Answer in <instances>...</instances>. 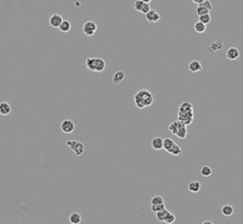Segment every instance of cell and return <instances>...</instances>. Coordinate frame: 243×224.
<instances>
[{"instance_id": "6da1fadb", "label": "cell", "mask_w": 243, "mask_h": 224, "mask_svg": "<svg viewBox=\"0 0 243 224\" xmlns=\"http://www.w3.org/2000/svg\"><path fill=\"white\" fill-rule=\"evenodd\" d=\"M153 94L147 89H141L134 95V104L139 109H144L146 107H150L153 104Z\"/></svg>"}, {"instance_id": "7a4b0ae2", "label": "cell", "mask_w": 243, "mask_h": 224, "mask_svg": "<svg viewBox=\"0 0 243 224\" xmlns=\"http://www.w3.org/2000/svg\"><path fill=\"white\" fill-rule=\"evenodd\" d=\"M66 146L75 153L76 155H82L84 153V145L82 144L81 141L77 140H68L66 141Z\"/></svg>"}, {"instance_id": "3957f363", "label": "cell", "mask_w": 243, "mask_h": 224, "mask_svg": "<svg viewBox=\"0 0 243 224\" xmlns=\"http://www.w3.org/2000/svg\"><path fill=\"white\" fill-rule=\"evenodd\" d=\"M97 31V24L92 20H88L83 24V32L84 35L88 37H92L95 35V32Z\"/></svg>"}, {"instance_id": "277c9868", "label": "cell", "mask_w": 243, "mask_h": 224, "mask_svg": "<svg viewBox=\"0 0 243 224\" xmlns=\"http://www.w3.org/2000/svg\"><path fill=\"white\" fill-rule=\"evenodd\" d=\"M75 122L72 120H63L61 123V131L65 134H71L75 131Z\"/></svg>"}, {"instance_id": "5b68a950", "label": "cell", "mask_w": 243, "mask_h": 224, "mask_svg": "<svg viewBox=\"0 0 243 224\" xmlns=\"http://www.w3.org/2000/svg\"><path fill=\"white\" fill-rule=\"evenodd\" d=\"M178 120L182 123H184L185 126H189L192 123L193 121V113H184V112H179L178 110Z\"/></svg>"}, {"instance_id": "8992f818", "label": "cell", "mask_w": 243, "mask_h": 224, "mask_svg": "<svg viewBox=\"0 0 243 224\" xmlns=\"http://www.w3.org/2000/svg\"><path fill=\"white\" fill-rule=\"evenodd\" d=\"M134 10L138 11V12H141V13H147V12H150L152 10L150 4H147V3H144L142 0H136L134 3Z\"/></svg>"}, {"instance_id": "52a82bcc", "label": "cell", "mask_w": 243, "mask_h": 224, "mask_svg": "<svg viewBox=\"0 0 243 224\" xmlns=\"http://www.w3.org/2000/svg\"><path fill=\"white\" fill-rule=\"evenodd\" d=\"M146 19L148 23H151V24H154V23H158V21L161 19V16H160V13L156 10H151L150 12H147L146 13Z\"/></svg>"}, {"instance_id": "ba28073f", "label": "cell", "mask_w": 243, "mask_h": 224, "mask_svg": "<svg viewBox=\"0 0 243 224\" xmlns=\"http://www.w3.org/2000/svg\"><path fill=\"white\" fill-rule=\"evenodd\" d=\"M63 20H64V19H63V17L61 16V14H58V13H54V14H51V17L49 18V24H50L52 27H60Z\"/></svg>"}, {"instance_id": "9c48e42d", "label": "cell", "mask_w": 243, "mask_h": 224, "mask_svg": "<svg viewBox=\"0 0 243 224\" xmlns=\"http://www.w3.org/2000/svg\"><path fill=\"white\" fill-rule=\"evenodd\" d=\"M227 58L229 61H236L240 57V50H238L236 46H231L227 50V53H225Z\"/></svg>"}, {"instance_id": "30bf717a", "label": "cell", "mask_w": 243, "mask_h": 224, "mask_svg": "<svg viewBox=\"0 0 243 224\" xmlns=\"http://www.w3.org/2000/svg\"><path fill=\"white\" fill-rule=\"evenodd\" d=\"M188 68L191 72H199L203 70V67H202V63H200L199 61H197V59H194V61H191L189 64H188Z\"/></svg>"}, {"instance_id": "8fae6325", "label": "cell", "mask_w": 243, "mask_h": 224, "mask_svg": "<svg viewBox=\"0 0 243 224\" xmlns=\"http://www.w3.org/2000/svg\"><path fill=\"white\" fill-rule=\"evenodd\" d=\"M124 77H126V74H124V70H118V71H115L113 75V83L114 84H120V83H122L124 80Z\"/></svg>"}, {"instance_id": "7c38bea8", "label": "cell", "mask_w": 243, "mask_h": 224, "mask_svg": "<svg viewBox=\"0 0 243 224\" xmlns=\"http://www.w3.org/2000/svg\"><path fill=\"white\" fill-rule=\"evenodd\" d=\"M151 147L154 151H160L164 148V139L161 138H154L151 141Z\"/></svg>"}, {"instance_id": "4fadbf2b", "label": "cell", "mask_w": 243, "mask_h": 224, "mask_svg": "<svg viewBox=\"0 0 243 224\" xmlns=\"http://www.w3.org/2000/svg\"><path fill=\"white\" fill-rule=\"evenodd\" d=\"M223 48V39L222 38H219L218 40H216V42H214L212 44H211L210 46L208 48V51L210 53H214L215 51H218V50H221V49Z\"/></svg>"}, {"instance_id": "5bb4252c", "label": "cell", "mask_w": 243, "mask_h": 224, "mask_svg": "<svg viewBox=\"0 0 243 224\" xmlns=\"http://www.w3.org/2000/svg\"><path fill=\"white\" fill-rule=\"evenodd\" d=\"M11 110L12 108L10 103H7V102H0V115L7 116L11 113Z\"/></svg>"}, {"instance_id": "9a60e30c", "label": "cell", "mask_w": 243, "mask_h": 224, "mask_svg": "<svg viewBox=\"0 0 243 224\" xmlns=\"http://www.w3.org/2000/svg\"><path fill=\"white\" fill-rule=\"evenodd\" d=\"M106 69V62L104 59L100 57H95V72H102Z\"/></svg>"}, {"instance_id": "2e32d148", "label": "cell", "mask_w": 243, "mask_h": 224, "mask_svg": "<svg viewBox=\"0 0 243 224\" xmlns=\"http://www.w3.org/2000/svg\"><path fill=\"white\" fill-rule=\"evenodd\" d=\"M179 112L193 113V106H192V103H190V102H183L180 104V107H179Z\"/></svg>"}, {"instance_id": "e0dca14e", "label": "cell", "mask_w": 243, "mask_h": 224, "mask_svg": "<svg viewBox=\"0 0 243 224\" xmlns=\"http://www.w3.org/2000/svg\"><path fill=\"white\" fill-rule=\"evenodd\" d=\"M183 125H184V123H182L180 121H179V120H178V121H174V122H172L171 125H170V126H168V131H170V132H171L172 134H174V135H176V134H177V132H178V129L182 127Z\"/></svg>"}, {"instance_id": "ac0fdd59", "label": "cell", "mask_w": 243, "mask_h": 224, "mask_svg": "<svg viewBox=\"0 0 243 224\" xmlns=\"http://www.w3.org/2000/svg\"><path fill=\"white\" fill-rule=\"evenodd\" d=\"M69 221L71 224H80L82 222V216L78 212H72L69 216Z\"/></svg>"}, {"instance_id": "d6986e66", "label": "cell", "mask_w": 243, "mask_h": 224, "mask_svg": "<svg viewBox=\"0 0 243 224\" xmlns=\"http://www.w3.org/2000/svg\"><path fill=\"white\" fill-rule=\"evenodd\" d=\"M189 191L193 192V193H197V192L200 191V183L197 180L191 181L189 184Z\"/></svg>"}, {"instance_id": "ffe728a7", "label": "cell", "mask_w": 243, "mask_h": 224, "mask_svg": "<svg viewBox=\"0 0 243 224\" xmlns=\"http://www.w3.org/2000/svg\"><path fill=\"white\" fill-rule=\"evenodd\" d=\"M194 31L197 32V33H204L206 31V25L204 23H202V21H197V23H194Z\"/></svg>"}, {"instance_id": "44dd1931", "label": "cell", "mask_w": 243, "mask_h": 224, "mask_svg": "<svg viewBox=\"0 0 243 224\" xmlns=\"http://www.w3.org/2000/svg\"><path fill=\"white\" fill-rule=\"evenodd\" d=\"M176 136H178L179 139H185L188 136V128H186L185 125H183L182 127L179 128L177 134H176Z\"/></svg>"}, {"instance_id": "7402d4cb", "label": "cell", "mask_w": 243, "mask_h": 224, "mask_svg": "<svg viewBox=\"0 0 243 224\" xmlns=\"http://www.w3.org/2000/svg\"><path fill=\"white\" fill-rule=\"evenodd\" d=\"M62 32H69L71 30V23L69 20H63L62 21V24H61V26L58 27Z\"/></svg>"}, {"instance_id": "603a6c76", "label": "cell", "mask_w": 243, "mask_h": 224, "mask_svg": "<svg viewBox=\"0 0 243 224\" xmlns=\"http://www.w3.org/2000/svg\"><path fill=\"white\" fill-rule=\"evenodd\" d=\"M222 213L224 216H231L232 213H234V208H232L231 205H229V204H225V205L222 206Z\"/></svg>"}, {"instance_id": "cb8c5ba5", "label": "cell", "mask_w": 243, "mask_h": 224, "mask_svg": "<svg viewBox=\"0 0 243 224\" xmlns=\"http://www.w3.org/2000/svg\"><path fill=\"white\" fill-rule=\"evenodd\" d=\"M86 67L90 71H95V57H88L86 59Z\"/></svg>"}, {"instance_id": "d4e9b609", "label": "cell", "mask_w": 243, "mask_h": 224, "mask_svg": "<svg viewBox=\"0 0 243 224\" xmlns=\"http://www.w3.org/2000/svg\"><path fill=\"white\" fill-rule=\"evenodd\" d=\"M174 144H176V142L173 141L172 139H170V138L164 139V149H165L166 152H168V151L174 146Z\"/></svg>"}, {"instance_id": "484cf974", "label": "cell", "mask_w": 243, "mask_h": 224, "mask_svg": "<svg viewBox=\"0 0 243 224\" xmlns=\"http://www.w3.org/2000/svg\"><path fill=\"white\" fill-rule=\"evenodd\" d=\"M196 12H197V14L200 17V16H204V14H209V13H210V10L206 8L205 6H203L202 4H199V5L197 6V11H196Z\"/></svg>"}, {"instance_id": "4316f807", "label": "cell", "mask_w": 243, "mask_h": 224, "mask_svg": "<svg viewBox=\"0 0 243 224\" xmlns=\"http://www.w3.org/2000/svg\"><path fill=\"white\" fill-rule=\"evenodd\" d=\"M168 153H170V154L176 155V157H177V155H180V154H182V153H183V151H182V148L179 147V145L174 144V146H173L172 148L168 151Z\"/></svg>"}, {"instance_id": "83f0119b", "label": "cell", "mask_w": 243, "mask_h": 224, "mask_svg": "<svg viewBox=\"0 0 243 224\" xmlns=\"http://www.w3.org/2000/svg\"><path fill=\"white\" fill-rule=\"evenodd\" d=\"M200 173H202V176L203 177H210L212 174V168H211L210 166H203L202 168H200Z\"/></svg>"}, {"instance_id": "f1b7e54d", "label": "cell", "mask_w": 243, "mask_h": 224, "mask_svg": "<svg viewBox=\"0 0 243 224\" xmlns=\"http://www.w3.org/2000/svg\"><path fill=\"white\" fill-rule=\"evenodd\" d=\"M166 206H165V203L162 204H156V205H151V211L157 213L158 211H161V210H165Z\"/></svg>"}, {"instance_id": "f546056e", "label": "cell", "mask_w": 243, "mask_h": 224, "mask_svg": "<svg viewBox=\"0 0 243 224\" xmlns=\"http://www.w3.org/2000/svg\"><path fill=\"white\" fill-rule=\"evenodd\" d=\"M168 213V211L165 209V210H161V211H158L157 212V219L160 221V222H164L165 218H166V215Z\"/></svg>"}, {"instance_id": "4dcf8cb0", "label": "cell", "mask_w": 243, "mask_h": 224, "mask_svg": "<svg viewBox=\"0 0 243 224\" xmlns=\"http://www.w3.org/2000/svg\"><path fill=\"white\" fill-rule=\"evenodd\" d=\"M164 222H165L166 224H173L174 222H176V216H174L172 212H170V211H168V213L166 215V218H165Z\"/></svg>"}, {"instance_id": "1f68e13d", "label": "cell", "mask_w": 243, "mask_h": 224, "mask_svg": "<svg viewBox=\"0 0 243 224\" xmlns=\"http://www.w3.org/2000/svg\"><path fill=\"white\" fill-rule=\"evenodd\" d=\"M164 202V198L161 196H154L151 198V205H156V204H162Z\"/></svg>"}, {"instance_id": "d6a6232c", "label": "cell", "mask_w": 243, "mask_h": 224, "mask_svg": "<svg viewBox=\"0 0 243 224\" xmlns=\"http://www.w3.org/2000/svg\"><path fill=\"white\" fill-rule=\"evenodd\" d=\"M199 21L204 23L205 25L210 24V23H211V16H210V13H209V14H204V16H200V17H199Z\"/></svg>"}, {"instance_id": "836d02e7", "label": "cell", "mask_w": 243, "mask_h": 224, "mask_svg": "<svg viewBox=\"0 0 243 224\" xmlns=\"http://www.w3.org/2000/svg\"><path fill=\"white\" fill-rule=\"evenodd\" d=\"M202 5L203 6H205L206 8H209V10H212V5H211V3H210V0H204L203 3H202Z\"/></svg>"}, {"instance_id": "e575fe53", "label": "cell", "mask_w": 243, "mask_h": 224, "mask_svg": "<svg viewBox=\"0 0 243 224\" xmlns=\"http://www.w3.org/2000/svg\"><path fill=\"white\" fill-rule=\"evenodd\" d=\"M192 1H193V3H196L197 5H199V4H202V3L204 1V0H192Z\"/></svg>"}, {"instance_id": "d590c367", "label": "cell", "mask_w": 243, "mask_h": 224, "mask_svg": "<svg viewBox=\"0 0 243 224\" xmlns=\"http://www.w3.org/2000/svg\"><path fill=\"white\" fill-rule=\"evenodd\" d=\"M202 224H214V223H212L211 221H205V222H203Z\"/></svg>"}, {"instance_id": "8d00e7d4", "label": "cell", "mask_w": 243, "mask_h": 224, "mask_svg": "<svg viewBox=\"0 0 243 224\" xmlns=\"http://www.w3.org/2000/svg\"><path fill=\"white\" fill-rule=\"evenodd\" d=\"M142 1H144V3H147V4H150L152 0H142Z\"/></svg>"}]
</instances>
